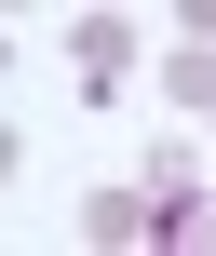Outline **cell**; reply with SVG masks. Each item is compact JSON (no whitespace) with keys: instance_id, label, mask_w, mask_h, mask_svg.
<instances>
[{"instance_id":"6da1fadb","label":"cell","mask_w":216,"mask_h":256,"mask_svg":"<svg viewBox=\"0 0 216 256\" xmlns=\"http://www.w3.org/2000/svg\"><path fill=\"white\" fill-rule=\"evenodd\" d=\"M135 189H149V243H203V230H216V202H203V148H189V135H162V148L135 162Z\"/></svg>"},{"instance_id":"7a4b0ae2","label":"cell","mask_w":216,"mask_h":256,"mask_svg":"<svg viewBox=\"0 0 216 256\" xmlns=\"http://www.w3.org/2000/svg\"><path fill=\"white\" fill-rule=\"evenodd\" d=\"M122 81H135V27H122V14H68V94L108 108Z\"/></svg>"},{"instance_id":"3957f363","label":"cell","mask_w":216,"mask_h":256,"mask_svg":"<svg viewBox=\"0 0 216 256\" xmlns=\"http://www.w3.org/2000/svg\"><path fill=\"white\" fill-rule=\"evenodd\" d=\"M81 243L95 256H149V189H95L81 202Z\"/></svg>"},{"instance_id":"277c9868","label":"cell","mask_w":216,"mask_h":256,"mask_svg":"<svg viewBox=\"0 0 216 256\" xmlns=\"http://www.w3.org/2000/svg\"><path fill=\"white\" fill-rule=\"evenodd\" d=\"M162 94H176L189 122H216V54H203V40H176V54H162Z\"/></svg>"}]
</instances>
